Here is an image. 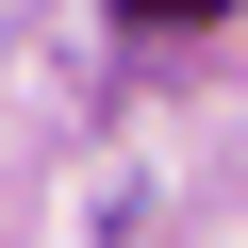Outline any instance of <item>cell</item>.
<instances>
[{
    "label": "cell",
    "mask_w": 248,
    "mask_h": 248,
    "mask_svg": "<svg viewBox=\"0 0 248 248\" xmlns=\"http://www.w3.org/2000/svg\"><path fill=\"white\" fill-rule=\"evenodd\" d=\"M116 17H149V33H215V17H248V0H116Z\"/></svg>",
    "instance_id": "6da1fadb"
}]
</instances>
